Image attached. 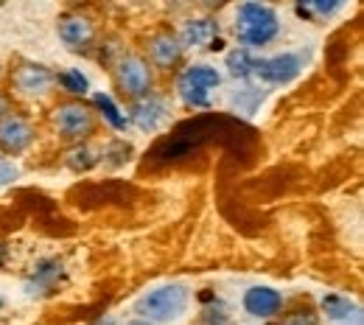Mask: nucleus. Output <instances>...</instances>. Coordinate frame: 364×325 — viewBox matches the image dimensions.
<instances>
[{"label": "nucleus", "instance_id": "f257e3e1", "mask_svg": "<svg viewBox=\"0 0 364 325\" xmlns=\"http://www.w3.org/2000/svg\"><path fill=\"white\" fill-rule=\"evenodd\" d=\"M48 124L56 132V138L65 140V143H73V146L87 143L101 129L98 112L85 98H65V101L53 104L50 112H48Z\"/></svg>", "mask_w": 364, "mask_h": 325}, {"label": "nucleus", "instance_id": "f03ea898", "mask_svg": "<svg viewBox=\"0 0 364 325\" xmlns=\"http://www.w3.org/2000/svg\"><path fill=\"white\" fill-rule=\"evenodd\" d=\"M232 31H235L238 48L255 50V48L269 46L280 34L277 9L269 3H241L232 14Z\"/></svg>", "mask_w": 364, "mask_h": 325}, {"label": "nucleus", "instance_id": "7ed1b4c3", "mask_svg": "<svg viewBox=\"0 0 364 325\" xmlns=\"http://www.w3.org/2000/svg\"><path fill=\"white\" fill-rule=\"evenodd\" d=\"M191 306V289L185 283H163L135 300V314L151 325L177 323Z\"/></svg>", "mask_w": 364, "mask_h": 325}, {"label": "nucleus", "instance_id": "20e7f679", "mask_svg": "<svg viewBox=\"0 0 364 325\" xmlns=\"http://www.w3.org/2000/svg\"><path fill=\"white\" fill-rule=\"evenodd\" d=\"M109 70H112V87L118 90L121 98H127L129 104H135L140 98L154 93L157 73H154L151 65L143 59V53L121 50L118 59L109 65Z\"/></svg>", "mask_w": 364, "mask_h": 325}, {"label": "nucleus", "instance_id": "39448f33", "mask_svg": "<svg viewBox=\"0 0 364 325\" xmlns=\"http://www.w3.org/2000/svg\"><path fill=\"white\" fill-rule=\"evenodd\" d=\"M222 87V73L213 65H182L174 82V93L188 110H210L213 90Z\"/></svg>", "mask_w": 364, "mask_h": 325}, {"label": "nucleus", "instance_id": "423d86ee", "mask_svg": "<svg viewBox=\"0 0 364 325\" xmlns=\"http://www.w3.org/2000/svg\"><path fill=\"white\" fill-rule=\"evenodd\" d=\"M56 93V70H50L43 62L20 59L9 70V98L20 101H48Z\"/></svg>", "mask_w": 364, "mask_h": 325}, {"label": "nucleus", "instance_id": "0eeeda50", "mask_svg": "<svg viewBox=\"0 0 364 325\" xmlns=\"http://www.w3.org/2000/svg\"><path fill=\"white\" fill-rule=\"evenodd\" d=\"M143 59L151 65L154 73H180L185 50L180 46L177 31H171V28H154L146 37Z\"/></svg>", "mask_w": 364, "mask_h": 325}, {"label": "nucleus", "instance_id": "6e6552de", "mask_svg": "<svg viewBox=\"0 0 364 325\" xmlns=\"http://www.w3.org/2000/svg\"><path fill=\"white\" fill-rule=\"evenodd\" d=\"M37 143V127L26 112L9 110L0 115V154L3 157H20L31 151Z\"/></svg>", "mask_w": 364, "mask_h": 325}, {"label": "nucleus", "instance_id": "1a4fd4ad", "mask_svg": "<svg viewBox=\"0 0 364 325\" xmlns=\"http://www.w3.org/2000/svg\"><path fill=\"white\" fill-rule=\"evenodd\" d=\"M303 68H306V53L283 50V53H274V56H258L252 76L264 85L283 87V85H291L303 73Z\"/></svg>", "mask_w": 364, "mask_h": 325}, {"label": "nucleus", "instance_id": "9d476101", "mask_svg": "<svg viewBox=\"0 0 364 325\" xmlns=\"http://www.w3.org/2000/svg\"><path fill=\"white\" fill-rule=\"evenodd\" d=\"M56 34L73 53H90L98 40V26L90 14L85 11H65L56 20Z\"/></svg>", "mask_w": 364, "mask_h": 325}, {"label": "nucleus", "instance_id": "9b49d317", "mask_svg": "<svg viewBox=\"0 0 364 325\" xmlns=\"http://www.w3.org/2000/svg\"><path fill=\"white\" fill-rule=\"evenodd\" d=\"M168 112H171L168 98L154 90L151 95H146V98H140L135 104H129L127 121H129L132 127H137L140 132L154 135V132H160V129L168 124Z\"/></svg>", "mask_w": 364, "mask_h": 325}, {"label": "nucleus", "instance_id": "f8f14e48", "mask_svg": "<svg viewBox=\"0 0 364 325\" xmlns=\"http://www.w3.org/2000/svg\"><path fill=\"white\" fill-rule=\"evenodd\" d=\"M241 306L255 320H274L283 311L286 300H283V294L277 289H272V286H252V289L244 292Z\"/></svg>", "mask_w": 364, "mask_h": 325}, {"label": "nucleus", "instance_id": "ddd939ff", "mask_svg": "<svg viewBox=\"0 0 364 325\" xmlns=\"http://www.w3.org/2000/svg\"><path fill=\"white\" fill-rule=\"evenodd\" d=\"M317 311L319 320H328L331 325H362V309L342 294H325Z\"/></svg>", "mask_w": 364, "mask_h": 325}, {"label": "nucleus", "instance_id": "4468645a", "mask_svg": "<svg viewBox=\"0 0 364 325\" xmlns=\"http://www.w3.org/2000/svg\"><path fill=\"white\" fill-rule=\"evenodd\" d=\"M177 37H180L182 50H188V48H210L213 40H219V23L213 17L188 20L185 28H182Z\"/></svg>", "mask_w": 364, "mask_h": 325}, {"label": "nucleus", "instance_id": "2eb2a0df", "mask_svg": "<svg viewBox=\"0 0 364 325\" xmlns=\"http://www.w3.org/2000/svg\"><path fill=\"white\" fill-rule=\"evenodd\" d=\"M62 275H65V270H62L59 261H53V258L40 261V264L31 270L28 280H26V292H28L31 297H37V294H50V292L59 286Z\"/></svg>", "mask_w": 364, "mask_h": 325}, {"label": "nucleus", "instance_id": "dca6fc26", "mask_svg": "<svg viewBox=\"0 0 364 325\" xmlns=\"http://www.w3.org/2000/svg\"><path fill=\"white\" fill-rule=\"evenodd\" d=\"M92 110L98 112V118L104 121V124H109L112 129H118V132H124L127 127H129V121H127V112H121V107L115 104V98L107 93H92Z\"/></svg>", "mask_w": 364, "mask_h": 325}, {"label": "nucleus", "instance_id": "f3484780", "mask_svg": "<svg viewBox=\"0 0 364 325\" xmlns=\"http://www.w3.org/2000/svg\"><path fill=\"white\" fill-rule=\"evenodd\" d=\"M264 98H267V90L261 85H244V87L230 93V107L241 115H252L264 104Z\"/></svg>", "mask_w": 364, "mask_h": 325}, {"label": "nucleus", "instance_id": "a211bd4d", "mask_svg": "<svg viewBox=\"0 0 364 325\" xmlns=\"http://www.w3.org/2000/svg\"><path fill=\"white\" fill-rule=\"evenodd\" d=\"M277 325H322V320L309 300H297L289 309L283 306V311L277 314Z\"/></svg>", "mask_w": 364, "mask_h": 325}, {"label": "nucleus", "instance_id": "6ab92c4d", "mask_svg": "<svg viewBox=\"0 0 364 325\" xmlns=\"http://www.w3.org/2000/svg\"><path fill=\"white\" fill-rule=\"evenodd\" d=\"M56 90H62L68 98H85L90 93V82L79 68H68L56 73Z\"/></svg>", "mask_w": 364, "mask_h": 325}, {"label": "nucleus", "instance_id": "aec40b11", "mask_svg": "<svg viewBox=\"0 0 364 325\" xmlns=\"http://www.w3.org/2000/svg\"><path fill=\"white\" fill-rule=\"evenodd\" d=\"M255 53L252 50H247V48H232L228 53V59H225V65H228L230 76L232 79H238V82H244V79H250L252 76V70H255Z\"/></svg>", "mask_w": 364, "mask_h": 325}, {"label": "nucleus", "instance_id": "412c9836", "mask_svg": "<svg viewBox=\"0 0 364 325\" xmlns=\"http://www.w3.org/2000/svg\"><path fill=\"white\" fill-rule=\"evenodd\" d=\"M101 160H98V154L92 151L87 143H82V146H76L73 151H70V157H68V166L73 169V171H90L95 169Z\"/></svg>", "mask_w": 364, "mask_h": 325}, {"label": "nucleus", "instance_id": "4be33fe9", "mask_svg": "<svg viewBox=\"0 0 364 325\" xmlns=\"http://www.w3.org/2000/svg\"><path fill=\"white\" fill-rule=\"evenodd\" d=\"M17 180H20V169H17L9 157L0 154V188L11 186V183H17Z\"/></svg>", "mask_w": 364, "mask_h": 325}, {"label": "nucleus", "instance_id": "5701e85b", "mask_svg": "<svg viewBox=\"0 0 364 325\" xmlns=\"http://www.w3.org/2000/svg\"><path fill=\"white\" fill-rule=\"evenodd\" d=\"M196 325H232V320L222 309H208V311H202V317L196 320Z\"/></svg>", "mask_w": 364, "mask_h": 325}, {"label": "nucleus", "instance_id": "b1692460", "mask_svg": "<svg viewBox=\"0 0 364 325\" xmlns=\"http://www.w3.org/2000/svg\"><path fill=\"white\" fill-rule=\"evenodd\" d=\"M9 110H11V98H9V93L0 90V115H6Z\"/></svg>", "mask_w": 364, "mask_h": 325}, {"label": "nucleus", "instance_id": "393cba45", "mask_svg": "<svg viewBox=\"0 0 364 325\" xmlns=\"http://www.w3.org/2000/svg\"><path fill=\"white\" fill-rule=\"evenodd\" d=\"M127 325H151V323H146V320H140V317H135V320H129Z\"/></svg>", "mask_w": 364, "mask_h": 325}, {"label": "nucleus", "instance_id": "a878e982", "mask_svg": "<svg viewBox=\"0 0 364 325\" xmlns=\"http://www.w3.org/2000/svg\"><path fill=\"white\" fill-rule=\"evenodd\" d=\"M95 325H115V320H112V317H107V320H98Z\"/></svg>", "mask_w": 364, "mask_h": 325}, {"label": "nucleus", "instance_id": "bb28decb", "mask_svg": "<svg viewBox=\"0 0 364 325\" xmlns=\"http://www.w3.org/2000/svg\"><path fill=\"white\" fill-rule=\"evenodd\" d=\"M3 76H6V68H3V62H0V82H3Z\"/></svg>", "mask_w": 364, "mask_h": 325}]
</instances>
